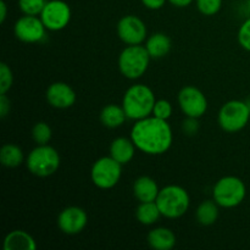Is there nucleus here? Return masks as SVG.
I'll return each instance as SVG.
<instances>
[{"instance_id": "nucleus-1", "label": "nucleus", "mask_w": 250, "mask_h": 250, "mask_svg": "<svg viewBox=\"0 0 250 250\" xmlns=\"http://www.w3.org/2000/svg\"><path fill=\"white\" fill-rule=\"evenodd\" d=\"M131 139L138 150L148 155H161L172 146L173 134L166 120L148 116L136 121L131 129Z\"/></svg>"}, {"instance_id": "nucleus-2", "label": "nucleus", "mask_w": 250, "mask_h": 250, "mask_svg": "<svg viewBox=\"0 0 250 250\" xmlns=\"http://www.w3.org/2000/svg\"><path fill=\"white\" fill-rule=\"evenodd\" d=\"M155 102V95L148 85L133 84L125 93L122 107L126 112L127 119L138 121L153 115Z\"/></svg>"}, {"instance_id": "nucleus-3", "label": "nucleus", "mask_w": 250, "mask_h": 250, "mask_svg": "<svg viewBox=\"0 0 250 250\" xmlns=\"http://www.w3.org/2000/svg\"><path fill=\"white\" fill-rule=\"evenodd\" d=\"M161 216L166 219H178L187 212L189 208V194L180 186H166L159 192L155 200Z\"/></svg>"}, {"instance_id": "nucleus-4", "label": "nucleus", "mask_w": 250, "mask_h": 250, "mask_svg": "<svg viewBox=\"0 0 250 250\" xmlns=\"http://www.w3.org/2000/svg\"><path fill=\"white\" fill-rule=\"evenodd\" d=\"M150 59L146 46L127 45L119 56L120 72L128 80H138L148 70Z\"/></svg>"}, {"instance_id": "nucleus-5", "label": "nucleus", "mask_w": 250, "mask_h": 250, "mask_svg": "<svg viewBox=\"0 0 250 250\" xmlns=\"http://www.w3.org/2000/svg\"><path fill=\"white\" fill-rule=\"evenodd\" d=\"M27 168L37 177H48L54 175L60 166L58 150L48 144H42L29 153L26 160Z\"/></svg>"}, {"instance_id": "nucleus-6", "label": "nucleus", "mask_w": 250, "mask_h": 250, "mask_svg": "<svg viewBox=\"0 0 250 250\" xmlns=\"http://www.w3.org/2000/svg\"><path fill=\"white\" fill-rule=\"evenodd\" d=\"M247 195V188L243 181L234 176H226L219 180L212 190V197L217 205L226 209L238 207Z\"/></svg>"}, {"instance_id": "nucleus-7", "label": "nucleus", "mask_w": 250, "mask_h": 250, "mask_svg": "<svg viewBox=\"0 0 250 250\" xmlns=\"http://www.w3.org/2000/svg\"><path fill=\"white\" fill-rule=\"evenodd\" d=\"M250 119V109L246 102L229 100L222 105L219 111V125L225 132L236 133L242 131L248 125Z\"/></svg>"}, {"instance_id": "nucleus-8", "label": "nucleus", "mask_w": 250, "mask_h": 250, "mask_svg": "<svg viewBox=\"0 0 250 250\" xmlns=\"http://www.w3.org/2000/svg\"><path fill=\"white\" fill-rule=\"evenodd\" d=\"M122 175V165L111 156L98 159L90 171L93 183L100 189H111L119 183Z\"/></svg>"}, {"instance_id": "nucleus-9", "label": "nucleus", "mask_w": 250, "mask_h": 250, "mask_svg": "<svg viewBox=\"0 0 250 250\" xmlns=\"http://www.w3.org/2000/svg\"><path fill=\"white\" fill-rule=\"evenodd\" d=\"M39 17L46 29L53 32L61 31L70 23L71 9L67 2L62 0H50L46 1Z\"/></svg>"}, {"instance_id": "nucleus-10", "label": "nucleus", "mask_w": 250, "mask_h": 250, "mask_svg": "<svg viewBox=\"0 0 250 250\" xmlns=\"http://www.w3.org/2000/svg\"><path fill=\"white\" fill-rule=\"evenodd\" d=\"M178 104L187 117L199 119L207 112L208 100L204 93L193 85L183 87L178 93Z\"/></svg>"}, {"instance_id": "nucleus-11", "label": "nucleus", "mask_w": 250, "mask_h": 250, "mask_svg": "<svg viewBox=\"0 0 250 250\" xmlns=\"http://www.w3.org/2000/svg\"><path fill=\"white\" fill-rule=\"evenodd\" d=\"M45 26L41 17L24 15L20 17L14 27V33L17 39L23 43H38L45 38Z\"/></svg>"}, {"instance_id": "nucleus-12", "label": "nucleus", "mask_w": 250, "mask_h": 250, "mask_svg": "<svg viewBox=\"0 0 250 250\" xmlns=\"http://www.w3.org/2000/svg\"><path fill=\"white\" fill-rule=\"evenodd\" d=\"M146 23L134 15L124 16L117 23V34L127 45H139L146 39Z\"/></svg>"}, {"instance_id": "nucleus-13", "label": "nucleus", "mask_w": 250, "mask_h": 250, "mask_svg": "<svg viewBox=\"0 0 250 250\" xmlns=\"http://www.w3.org/2000/svg\"><path fill=\"white\" fill-rule=\"evenodd\" d=\"M88 224V215L78 207H68L60 212L58 226L63 233L77 234L84 229Z\"/></svg>"}, {"instance_id": "nucleus-14", "label": "nucleus", "mask_w": 250, "mask_h": 250, "mask_svg": "<svg viewBox=\"0 0 250 250\" xmlns=\"http://www.w3.org/2000/svg\"><path fill=\"white\" fill-rule=\"evenodd\" d=\"M46 100L55 109H67L76 103V93L67 83L55 82L46 89Z\"/></svg>"}, {"instance_id": "nucleus-15", "label": "nucleus", "mask_w": 250, "mask_h": 250, "mask_svg": "<svg viewBox=\"0 0 250 250\" xmlns=\"http://www.w3.org/2000/svg\"><path fill=\"white\" fill-rule=\"evenodd\" d=\"M159 189L158 183L148 176H142L134 181L133 194L141 203L155 202L158 198Z\"/></svg>"}, {"instance_id": "nucleus-16", "label": "nucleus", "mask_w": 250, "mask_h": 250, "mask_svg": "<svg viewBox=\"0 0 250 250\" xmlns=\"http://www.w3.org/2000/svg\"><path fill=\"white\" fill-rule=\"evenodd\" d=\"M136 148L137 146H134L131 138L128 139L125 137H120V138L112 141L111 146H110V156L121 165H126L133 159Z\"/></svg>"}, {"instance_id": "nucleus-17", "label": "nucleus", "mask_w": 250, "mask_h": 250, "mask_svg": "<svg viewBox=\"0 0 250 250\" xmlns=\"http://www.w3.org/2000/svg\"><path fill=\"white\" fill-rule=\"evenodd\" d=\"M37 243L33 237L26 231L15 229L6 234L4 239V250H36Z\"/></svg>"}, {"instance_id": "nucleus-18", "label": "nucleus", "mask_w": 250, "mask_h": 250, "mask_svg": "<svg viewBox=\"0 0 250 250\" xmlns=\"http://www.w3.org/2000/svg\"><path fill=\"white\" fill-rule=\"evenodd\" d=\"M148 243L153 249L170 250L176 246V236L171 229L158 227L149 232Z\"/></svg>"}, {"instance_id": "nucleus-19", "label": "nucleus", "mask_w": 250, "mask_h": 250, "mask_svg": "<svg viewBox=\"0 0 250 250\" xmlns=\"http://www.w3.org/2000/svg\"><path fill=\"white\" fill-rule=\"evenodd\" d=\"M146 48L151 59H161L171 50V39L165 33H154L146 39Z\"/></svg>"}, {"instance_id": "nucleus-20", "label": "nucleus", "mask_w": 250, "mask_h": 250, "mask_svg": "<svg viewBox=\"0 0 250 250\" xmlns=\"http://www.w3.org/2000/svg\"><path fill=\"white\" fill-rule=\"evenodd\" d=\"M127 119L124 107L119 105L110 104L106 105L100 112V121L107 128H117L122 126Z\"/></svg>"}, {"instance_id": "nucleus-21", "label": "nucleus", "mask_w": 250, "mask_h": 250, "mask_svg": "<svg viewBox=\"0 0 250 250\" xmlns=\"http://www.w3.org/2000/svg\"><path fill=\"white\" fill-rule=\"evenodd\" d=\"M197 221L203 226H211L219 217V205L215 200H205L195 211Z\"/></svg>"}, {"instance_id": "nucleus-22", "label": "nucleus", "mask_w": 250, "mask_h": 250, "mask_svg": "<svg viewBox=\"0 0 250 250\" xmlns=\"http://www.w3.org/2000/svg\"><path fill=\"white\" fill-rule=\"evenodd\" d=\"M161 216V212L159 210L155 202L141 203L136 210V217L142 225L150 226L154 225Z\"/></svg>"}, {"instance_id": "nucleus-23", "label": "nucleus", "mask_w": 250, "mask_h": 250, "mask_svg": "<svg viewBox=\"0 0 250 250\" xmlns=\"http://www.w3.org/2000/svg\"><path fill=\"white\" fill-rule=\"evenodd\" d=\"M0 161L5 167H17L23 161V153L16 144H5L0 150Z\"/></svg>"}, {"instance_id": "nucleus-24", "label": "nucleus", "mask_w": 250, "mask_h": 250, "mask_svg": "<svg viewBox=\"0 0 250 250\" xmlns=\"http://www.w3.org/2000/svg\"><path fill=\"white\" fill-rule=\"evenodd\" d=\"M32 138L38 146L48 144L51 139V128L45 122H38L32 129Z\"/></svg>"}, {"instance_id": "nucleus-25", "label": "nucleus", "mask_w": 250, "mask_h": 250, "mask_svg": "<svg viewBox=\"0 0 250 250\" xmlns=\"http://www.w3.org/2000/svg\"><path fill=\"white\" fill-rule=\"evenodd\" d=\"M45 4L46 0H19L20 10L24 15H31V16L41 15Z\"/></svg>"}, {"instance_id": "nucleus-26", "label": "nucleus", "mask_w": 250, "mask_h": 250, "mask_svg": "<svg viewBox=\"0 0 250 250\" xmlns=\"http://www.w3.org/2000/svg\"><path fill=\"white\" fill-rule=\"evenodd\" d=\"M198 10L205 16H214L221 10L222 0H195Z\"/></svg>"}, {"instance_id": "nucleus-27", "label": "nucleus", "mask_w": 250, "mask_h": 250, "mask_svg": "<svg viewBox=\"0 0 250 250\" xmlns=\"http://www.w3.org/2000/svg\"><path fill=\"white\" fill-rule=\"evenodd\" d=\"M14 76L12 71L5 62L0 63V94H6L12 87Z\"/></svg>"}, {"instance_id": "nucleus-28", "label": "nucleus", "mask_w": 250, "mask_h": 250, "mask_svg": "<svg viewBox=\"0 0 250 250\" xmlns=\"http://www.w3.org/2000/svg\"><path fill=\"white\" fill-rule=\"evenodd\" d=\"M171 115H172V105H171V103L165 99L156 100L153 109V116L167 121Z\"/></svg>"}, {"instance_id": "nucleus-29", "label": "nucleus", "mask_w": 250, "mask_h": 250, "mask_svg": "<svg viewBox=\"0 0 250 250\" xmlns=\"http://www.w3.org/2000/svg\"><path fill=\"white\" fill-rule=\"evenodd\" d=\"M239 45L247 51H250V17L242 23L238 31Z\"/></svg>"}, {"instance_id": "nucleus-30", "label": "nucleus", "mask_w": 250, "mask_h": 250, "mask_svg": "<svg viewBox=\"0 0 250 250\" xmlns=\"http://www.w3.org/2000/svg\"><path fill=\"white\" fill-rule=\"evenodd\" d=\"M183 132L188 136H193L198 132L199 129V124H198V119H194V117H187V120L183 121L182 125Z\"/></svg>"}, {"instance_id": "nucleus-31", "label": "nucleus", "mask_w": 250, "mask_h": 250, "mask_svg": "<svg viewBox=\"0 0 250 250\" xmlns=\"http://www.w3.org/2000/svg\"><path fill=\"white\" fill-rule=\"evenodd\" d=\"M10 112V100L7 99L6 94H0V117H6Z\"/></svg>"}, {"instance_id": "nucleus-32", "label": "nucleus", "mask_w": 250, "mask_h": 250, "mask_svg": "<svg viewBox=\"0 0 250 250\" xmlns=\"http://www.w3.org/2000/svg\"><path fill=\"white\" fill-rule=\"evenodd\" d=\"M166 0H142V4L150 10H159L165 5Z\"/></svg>"}, {"instance_id": "nucleus-33", "label": "nucleus", "mask_w": 250, "mask_h": 250, "mask_svg": "<svg viewBox=\"0 0 250 250\" xmlns=\"http://www.w3.org/2000/svg\"><path fill=\"white\" fill-rule=\"evenodd\" d=\"M167 1L176 7H186L192 4L193 0H167Z\"/></svg>"}, {"instance_id": "nucleus-34", "label": "nucleus", "mask_w": 250, "mask_h": 250, "mask_svg": "<svg viewBox=\"0 0 250 250\" xmlns=\"http://www.w3.org/2000/svg\"><path fill=\"white\" fill-rule=\"evenodd\" d=\"M7 15V6L5 4V1H0V22L4 23L5 19H6Z\"/></svg>"}, {"instance_id": "nucleus-35", "label": "nucleus", "mask_w": 250, "mask_h": 250, "mask_svg": "<svg viewBox=\"0 0 250 250\" xmlns=\"http://www.w3.org/2000/svg\"><path fill=\"white\" fill-rule=\"evenodd\" d=\"M247 7H248V11L250 14V0H248V2H247Z\"/></svg>"}, {"instance_id": "nucleus-36", "label": "nucleus", "mask_w": 250, "mask_h": 250, "mask_svg": "<svg viewBox=\"0 0 250 250\" xmlns=\"http://www.w3.org/2000/svg\"><path fill=\"white\" fill-rule=\"evenodd\" d=\"M247 104H248V106H249V109H250V99H248V100H247Z\"/></svg>"}]
</instances>
